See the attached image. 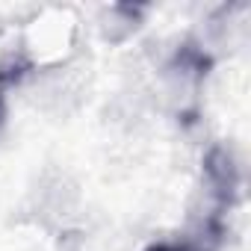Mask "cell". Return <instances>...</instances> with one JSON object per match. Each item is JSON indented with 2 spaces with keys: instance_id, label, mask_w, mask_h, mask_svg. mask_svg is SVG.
<instances>
[{
  "instance_id": "obj_2",
  "label": "cell",
  "mask_w": 251,
  "mask_h": 251,
  "mask_svg": "<svg viewBox=\"0 0 251 251\" xmlns=\"http://www.w3.org/2000/svg\"><path fill=\"white\" fill-rule=\"evenodd\" d=\"M177 62H180L183 68L195 71V74H207V68H210V56H204V53H201V50H195L192 45H183V48H180Z\"/></svg>"
},
{
  "instance_id": "obj_4",
  "label": "cell",
  "mask_w": 251,
  "mask_h": 251,
  "mask_svg": "<svg viewBox=\"0 0 251 251\" xmlns=\"http://www.w3.org/2000/svg\"><path fill=\"white\" fill-rule=\"evenodd\" d=\"M145 251H192V248L183 245V242H154V245H148Z\"/></svg>"
},
{
  "instance_id": "obj_3",
  "label": "cell",
  "mask_w": 251,
  "mask_h": 251,
  "mask_svg": "<svg viewBox=\"0 0 251 251\" xmlns=\"http://www.w3.org/2000/svg\"><path fill=\"white\" fill-rule=\"evenodd\" d=\"M18 68H9V71H0V127H3V121H6V86L12 80H18Z\"/></svg>"
},
{
  "instance_id": "obj_1",
  "label": "cell",
  "mask_w": 251,
  "mask_h": 251,
  "mask_svg": "<svg viewBox=\"0 0 251 251\" xmlns=\"http://www.w3.org/2000/svg\"><path fill=\"white\" fill-rule=\"evenodd\" d=\"M204 177H207V186L213 192V213L204 225V236L213 239V245L222 239L225 227H222V216L233 207L236 201V186H239V175H236V166H233V157L230 151L225 148H210V154L204 157Z\"/></svg>"
}]
</instances>
